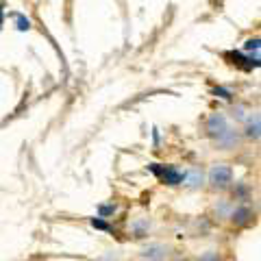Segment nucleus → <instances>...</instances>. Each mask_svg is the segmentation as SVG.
<instances>
[{"label":"nucleus","instance_id":"nucleus-1","mask_svg":"<svg viewBox=\"0 0 261 261\" xmlns=\"http://www.w3.org/2000/svg\"><path fill=\"white\" fill-rule=\"evenodd\" d=\"M231 183H233L231 166H226V163H216V166L209 170V185L214 187V190H226Z\"/></svg>","mask_w":261,"mask_h":261},{"label":"nucleus","instance_id":"nucleus-2","mask_svg":"<svg viewBox=\"0 0 261 261\" xmlns=\"http://www.w3.org/2000/svg\"><path fill=\"white\" fill-rule=\"evenodd\" d=\"M226 128H228V120H226L224 113H220V111L211 113V116L207 118V122H205V130H207V135L211 137V140H218Z\"/></svg>","mask_w":261,"mask_h":261},{"label":"nucleus","instance_id":"nucleus-3","mask_svg":"<svg viewBox=\"0 0 261 261\" xmlns=\"http://www.w3.org/2000/svg\"><path fill=\"white\" fill-rule=\"evenodd\" d=\"M216 146L220 150H233V148H238L240 142H242V135H240V130L238 128H233V126H228L222 135L218 137V140H214Z\"/></svg>","mask_w":261,"mask_h":261},{"label":"nucleus","instance_id":"nucleus-4","mask_svg":"<svg viewBox=\"0 0 261 261\" xmlns=\"http://www.w3.org/2000/svg\"><path fill=\"white\" fill-rule=\"evenodd\" d=\"M152 172L159 174L168 185H181L183 183V172H178V170L172 168V166H170V168H157V163H154Z\"/></svg>","mask_w":261,"mask_h":261},{"label":"nucleus","instance_id":"nucleus-5","mask_svg":"<svg viewBox=\"0 0 261 261\" xmlns=\"http://www.w3.org/2000/svg\"><path fill=\"white\" fill-rule=\"evenodd\" d=\"M259 128H261L259 113H252V116L246 120V126H244V137L250 142H259Z\"/></svg>","mask_w":261,"mask_h":261},{"label":"nucleus","instance_id":"nucleus-6","mask_svg":"<svg viewBox=\"0 0 261 261\" xmlns=\"http://www.w3.org/2000/svg\"><path fill=\"white\" fill-rule=\"evenodd\" d=\"M183 183L190 187V190H198V187H202V183H205V176H202L198 168H192V170H187V172H183Z\"/></svg>","mask_w":261,"mask_h":261},{"label":"nucleus","instance_id":"nucleus-7","mask_svg":"<svg viewBox=\"0 0 261 261\" xmlns=\"http://www.w3.org/2000/svg\"><path fill=\"white\" fill-rule=\"evenodd\" d=\"M163 255H166V246L163 244H150V246H146L142 250V257L146 261H159L163 259Z\"/></svg>","mask_w":261,"mask_h":261},{"label":"nucleus","instance_id":"nucleus-8","mask_svg":"<svg viewBox=\"0 0 261 261\" xmlns=\"http://www.w3.org/2000/svg\"><path fill=\"white\" fill-rule=\"evenodd\" d=\"M250 218H252V211L248 207H238L231 214V220H233V224H238V226H244V224H248L250 222Z\"/></svg>","mask_w":261,"mask_h":261},{"label":"nucleus","instance_id":"nucleus-9","mask_svg":"<svg viewBox=\"0 0 261 261\" xmlns=\"http://www.w3.org/2000/svg\"><path fill=\"white\" fill-rule=\"evenodd\" d=\"M200 261H220V257L216 255V252H205V255L200 257Z\"/></svg>","mask_w":261,"mask_h":261},{"label":"nucleus","instance_id":"nucleus-10","mask_svg":"<svg viewBox=\"0 0 261 261\" xmlns=\"http://www.w3.org/2000/svg\"><path fill=\"white\" fill-rule=\"evenodd\" d=\"M94 226H98V228H107V224L100 222V220H94Z\"/></svg>","mask_w":261,"mask_h":261},{"label":"nucleus","instance_id":"nucleus-11","mask_svg":"<svg viewBox=\"0 0 261 261\" xmlns=\"http://www.w3.org/2000/svg\"><path fill=\"white\" fill-rule=\"evenodd\" d=\"M168 261H183V259H168Z\"/></svg>","mask_w":261,"mask_h":261},{"label":"nucleus","instance_id":"nucleus-12","mask_svg":"<svg viewBox=\"0 0 261 261\" xmlns=\"http://www.w3.org/2000/svg\"><path fill=\"white\" fill-rule=\"evenodd\" d=\"M135 261H146V259H135Z\"/></svg>","mask_w":261,"mask_h":261}]
</instances>
